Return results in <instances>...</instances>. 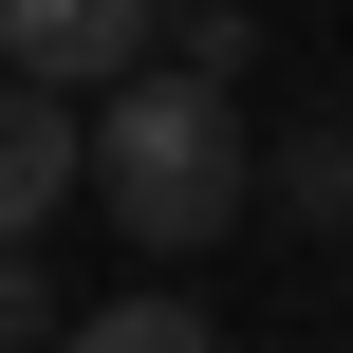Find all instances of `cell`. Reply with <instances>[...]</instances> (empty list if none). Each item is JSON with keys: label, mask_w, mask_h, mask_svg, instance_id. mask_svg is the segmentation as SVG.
<instances>
[{"label": "cell", "mask_w": 353, "mask_h": 353, "mask_svg": "<svg viewBox=\"0 0 353 353\" xmlns=\"http://www.w3.org/2000/svg\"><path fill=\"white\" fill-rule=\"evenodd\" d=\"M93 205H112V242H149V261L223 242V223L261 205V149H242L223 74H186V56L112 74V93H93Z\"/></svg>", "instance_id": "1"}, {"label": "cell", "mask_w": 353, "mask_h": 353, "mask_svg": "<svg viewBox=\"0 0 353 353\" xmlns=\"http://www.w3.org/2000/svg\"><path fill=\"white\" fill-rule=\"evenodd\" d=\"M168 56V0H0V74H56V93H112Z\"/></svg>", "instance_id": "2"}, {"label": "cell", "mask_w": 353, "mask_h": 353, "mask_svg": "<svg viewBox=\"0 0 353 353\" xmlns=\"http://www.w3.org/2000/svg\"><path fill=\"white\" fill-rule=\"evenodd\" d=\"M93 93H56V74H0V242H37L56 223V186H93V130H74Z\"/></svg>", "instance_id": "3"}, {"label": "cell", "mask_w": 353, "mask_h": 353, "mask_svg": "<svg viewBox=\"0 0 353 353\" xmlns=\"http://www.w3.org/2000/svg\"><path fill=\"white\" fill-rule=\"evenodd\" d=\"M261 205H298V223H353V112H316V130H279V149H261Z\"/></svg>", "instance_id": "4"}, {"label": "cell", "mask_w": 353, "mask_h": 353, "mask_svg": "<svg viewBox=\"0 0 353 353\" xmlns=\"http://www.w3.org/2000/svg\"><path fill=\"white\" fill-rule=\"evenodd\" d=\"M56 353H223V316H186V298H112V316H74Z\"/></svg>", "instance_id": "5"}, {"label": "cell", "mask_w": 353, "mask_h": 353, "mask_svg": "<svg viewBox=\"0 0 353 353\" xmlns=\"http://www.w3.org/2000/svg\"><path fill=\"white\" fill-rule=\"evenodd\" d=\"M168 56H186V74H242L261 19H242V0H168Z\"/></svg>", "instance_id": "6"}, {"label": "cell", "mask_w": 353, "mask_h": 353, "mask_svg": "<svg viewBox=\"0 0 353 353\" xmlns=\"http://www.w3.org/2000/svg\"><path fill=\"white\" fill-rule=\"evenodd\" d=\"M0 353H56V279H37L19 242H0Z\"/></svg>", "instance_id": "7"}]
</instances>
